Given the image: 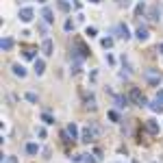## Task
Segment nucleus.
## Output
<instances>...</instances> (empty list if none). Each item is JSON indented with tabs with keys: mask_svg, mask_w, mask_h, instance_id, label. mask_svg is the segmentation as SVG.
Instances as JSON below:
<instances>
[{
	"mask_svg": "<svg viewBox=\"0 0 163 163\" xmlns=\"http://www.w3.org/2000/svg\"><path fill=\"white\" fill-rule=\"evenodd\" d=\"M78 72H81V63H74L72 65V74H78Z\"/></svg>",
	"mask_w": 163,
	"mask_h": 163,
	"instance_id": "nucleus-29",
	"label": "nucleus"
},
{
	"mask_svg": "<svg viewBox=\"0 0 163 163\" xmlns=\"http://www.w3.org/2000/svg\"><path fill=\"white\" fill-rule=\"evenodd\" d=\"M115 31H118V37H120V39H124V41L131 39V33H128V26H126V24H118V28H115Z\"/></svg>",
	"mask_w": 163,
	"mask_h": 163,
	"instance_id": "nucleus-8",
	"label": "nucleus"
},
{
	"mask_svg": "<svg viewBox=\"0 0 163 163\" xmlns=\"http://www.w3.org/2000/svg\"><path fill=\"white\" fill-rule=\"evenodd\" d=\"M52 50H55V46H52V39H48V37H46V39L41 41V52H44L46 57H50V55H52Z\"/></svg>",
	"mask_w": 163,
	"mask_h": 163,
	"instance_id": "nucleus-6",
	"label": "nucleus"
},
{
	"mask_svg": "<svg viewBox=\"0 0 163 163\" xmlns=\"http://www.w3.org/2000/svg\"><path fill=\"white\" fill-rule=\"evenodd\" d=\"M115 102H118V107H120V109H124V107H128L131 98H128V96H122V94H120V96H115Z\"/></svg>",
	"mask_w": 163,
	"mask_h": 163,
	"instance_id": "nucleus-12",
	"label": "nucleus"
},
{
	"mask_svg": "<svg viewBox=\"0 0 163 163\" xmlns=\"http://www.w3.org/2000/svg\"><path fill=\"white\" fill-rule=\"evenodd\" d=\"M57 5H59V9H61L63 13H67V11H70V2H67V0H59Z\"/></svg>",
	"mask_w": 163,
	"mask_h": 163,
	"instance_id": "nucleus-22",
	"label": "nucleus"
},
{
	"mask_svg": "<svg viewBox=\"0 0 163 163\" xmlns=\"http://www.w3.org/2000/svg\"><path fill=\"white\" fill-rule=\"evenodd\" d=\"M146 128H148V133L157 135V133H159V122H154V120H148V122H146Z\"/></svg>",
	"mask_w": 163,
	"mask_h": 163,
	"instance_id": "nucleus-13",
	"label": "nucleus"
},
{
	"mask_svg": "<svg viewBox=\"0 0 163 163\" xmlns=\"http://www.w3.org/2000/svg\"><path fill=\"white\" fill-rule=\"evenodd\" d=\"M37 2H46V0H37Z\"/></svg>",
	"mask_w": 163,
	"mask_h": 163,
	"instance_id": "nucleus-35",
	"label": "nucleus"
},
{
	"mask_svg": "<svg viewBox=\"0 0 163 163\" xmlns=\"http://www.w3.org/2000/svg\"><path fill=\"white\" fill-rule=\"evenodd\" d=\"M100 44H102V48H104V50H109V48H113V37H104Z\"/></svg>",
	"mask_w": 163,
	"mask_h": 163,
	"instance_id": "nucleus-19",
	"label": "nucleus"
},
{
	"mask_svg": "<svg viewBox=\"0 0 163 163\" xmlns=\"http://www.w3.org/2000/svg\"><path fill=\"white\" fill-rule=\"evenodd\" d=\"M150 109H152L154 113H161V111H163V102H159V100H154V102H150Z\"/></svg>",
	"mask_w": 163,
	"mask_h": 163,
	"instance_id": "nucleus-18",
	"label": "nucleus"
},
{
	"mask_svg": "<svg viewBox=\"0 0 163 163\" xmlns=\"http://www.w3.org/2000/svg\"><path fill=\"white\" fill-rule=\"evenodd\" d=\"M72 57L76 59V63H81L83 59L89 57V48H87L83 41H76V44H74V48H72Z\"/></svg>",
	"mask_w": 163,
	"mask_h": 163,
	"instance_id": "nucleus-2",
	"label": "nucleus"
},
{
	"mask_svg": "<svg viewBox=\"0 0 163 163\" xmlns=\"http://www.w3.org/2000/svg\"><path fill=\"white\" fill-rule=\"evenodd\" d=\"M98 133H100V128H98L96 124H89V126H85V128L81 131V142H85V144L94 142V139L98 137Z\"/></svg>",
	"mask_w": 163,
	"mask_h": 163,
	"instance_id": "nucleus-1",
	"label": "nucleus"
},
{
	"mask_svg": "<svg viewBox=\"0 0 163 163\" xmlns=\"http://www.w3.org/2000/svg\"><path fill=\"white\" fill-rule=\"evenodd\" d=\"M5 163H17V157H7Z\"/></svg>",
	"mask_w": 163,
	"mask_h": 163,
	"instance_id": "nucleus-31",
	"label": "nucleus"
},
{
	"mask_svg": "<svg viewBox=\"0 0 163 163\" xmlns=\"http://www.w3.org/2000/svg\"><path fill=\"white\" fill-rule=\"evenodd\" d=\"M11 70H13V74H15V76H20V78H24V76H26V70L22 67V65H17V63H15Z\"/></svg>",
	"mask_w": 163,
	"mask_h": 163,
	"instance_id": "nucleus-14",
	"label": "nucleus"
},
{
	"mask_svg": "<svg viewBox=\"0 0 163 163\" xmlns=\"http://www.w3.org/2000/svg\"><path fill=\"white\" fill-rule=\"evenodd\" d=\"M85 163H96V159L94 157H91V154H85V159H83Z\"/></svg>",
	"mask_w": 163,
	"mask_h": 163,
	"instance_id": "nucleus-30",
	"label": "nucleus"
},
{
	"mask_svg": "<svg viewBox=\"0 0 163 163\" xmlns=\"http://www.w3.org/2000/svg\"><path fill=\"white\" fill-rule=\"evenodd\" d=\"M159 50H161V52H163V44H161V46H159Z\"/></svg>",
	"mask_w": 163,
	"mask_h": 163,
	"instance_id": "nucleus-34",
	"label": "nucleus"
},
{
	"mask_svg": "<svg viewBox=\"0 0 163 163\" xmlns=\"http://www.w3.org/2000/svg\"><path fill=\"white\" fill-rule=\"evenodd\" d=\"M157 100H159V102H163V89H159V94H157Z\"/></svg>",
	"mask_w": 163,
	"mask_h": 163,
	"instance_id": "nucleus-33",
	"label": "nucleus"
},
{
	"mask_svg": "<svg viewBox=\"0 0 163 163\" xmlns=\"http://www.w3.org/2000/svg\"><path fill=\"white\" fill-rule=\"evenodd\" d=\"M63 28H65L67 33H70V31H74V22H72V20H65V24H63Z\"/></svg>",
	"mask_w": 163,
	"mask_h": 163,
	"instance_id": "nucleus-25",
	"label": "nucleus"
},
{
	"mask_svg": "<svg viewBox=\"0 0 163 163\" xmlns=\"http://www.w3.org/2000/svg\"><path fill=\"white\" fill-rule=\"evenodd\" d=\"M33 15H35V13H33L31 7H22V9H20V20L24 22V24H28V22L33 20Z\"/></svg>",
	"mask_w": 163,
	"mask_h": 163,
	"instance_id": "nucleus-5",
	"label": "nucleus"
},
{
	"mask_svg": "<svg viewBox=\"0 0 163 163\" xmlns=\"http://www.w3.org/2000/svg\"><path fill=\"white\" fill-rule=\"evenodd\" d=\"M148 15H150L152 22H159V20H161V11H159L157 7H150V13H148Z\"/></svg>",
	"mask_w": 163,
	"mask_h": 163,
	"instance_id": "nucleus-17",
	"label": "nucleus"
},
{
	"mask_svg": "<svg viewBox=\"0 0 163 163\" xmlns=\"http://www.w3.org/2000/svg\"><path fill=\"white\" fill-rule=\"evenodd\" d=\"M135 37H137L139 41H146V39H148V28L139 24V26H137V31H135Z\"/></svg>",
	"mask_w": 163,
	"mask_h": 163,
	"instance_id": "nucleus-9",
	"label": "nucleus"
},
{
	"mask_svg": "<svg viewBox=\"0 0 163 163\" xmlns=\"http://www.w3.org/2000/svg\"><path fill=\"white\" fill-rule=\"evenodd\" d=\"M41 122L50 126V124H55V118H52V115H48V113H41Z\"/></svg>",
	"mask_w": 163,
	"mask_h": 163,
	"instance_id": "nucleus-20",
	"label": "nucleus"
},
{
	"mask_svg": "<svg viewBox=\"0 0 163 163\" xmlns=\"http://www.w3.org/2000/svg\"><path fill=\"white\" fill-rule=\"evenodd\" d=\"M0 48H2V50H11L13 48V39L11 37H5L2 41H0Z\"/></svg>",
	"mask_w": 163,
	"mask_h": 163,
	"instance_id": "nucleus-15",
	"label": "nucleus"
},
{
	"mask_svg": "<svg viewBox=\"0 0 163 163\" xmlns=\"http://www.w3.org/2000/svg\"><path fill=\"white\" fill-rule=\"evenodd\" d=\"M35 52H37L35 48H28V50H24V57H26V59H33V61H35V59H37V55H35Z\"/></svg>",
	"mask_w": 163,
	"mask_h": 163,
	"instance_id": "nucleus-23",
	"label": "nucleus"
},
{
	"mask_svg": "<svg viewBox=\"0 0 163 163\" xmlns=\"http://www.w3.org/2000/svg\"><path fill=\"white\" fill-rule=\"evenodd\" d=\"M26 152H28V154H37V152H39V146H37V144H26Z\"/></svg>",
	"mask_w": 163,
	"mask_h": 163,
	"instance_id": "nucleus-21",
	"label": "nucleus"
},
{
	"mask_svg": "<svg viewBox=\"0 0 163 163\" xmlns=\"http://www.w3.org/2000/svg\"><path fill=\"white\" fill-rule=\"evenodd\" d=\"M118 5H120V7H128V5H131V0H118Z\"/></svg>",
	"mask_w": 163,
	"mask_h": 163,
	"instance_id": "nucleus-32",
	"label": "nucleus"
},
{
	"mask_svg": "<svg viewBox=\"0 0 163 163\" xmlns=\"http://www.w3.org/2000/svg\"><path fill=\"white\" fill-rule=\"evenodd\" d=\"M96 33H98V31H96L94 26H87V31H85V35H87V37H94Z\"/></svg>",
	"mask_w": 163,
	"mask_h": 163,
	"instance_id": "nucleus-27",
	"label": "nucleus"
},
{
	"mask_svg": "<svg viewBox=\"0 0 163 163\" xmlns=\"http://www.w3.org/2000/svg\"><path fill=\"white\" fill-rule=\"evenodd\" d=\"M107 115H109V120H111V122H120V113H118V111H109Z\"/></svg>",
	"mask_w": 163,
	"mask_h": 163,
	"instance_id": "nucleus-24",
	"label": "nucleus"
},
{
	"mask_svg": "<svg viewBox=\"0 0 163 163\" xmlns=\"http://www.w3.org/2000/svg\"><path fill=\"white\" fill-rule=\"evenodd\" d=\"M33 70H35V74H37V76H41V74L46 72V61H44V59H35Z\"/></svg>",
	"mask_w": 163,
	"mask_h": 163,
	"instance_id": "nucleus-7",
	"label": "nucleus"
},
{
	"mask_svg": "<svg viewBox=\"0 0 163 163\" xmlns=\"http://www.w3.org/2000/svg\"><path fill=\"white\" fill-rule=\"evenodd\" d=\"M24 98H26V100H28V102H33V104H35V102H37V94H33V91H28V94H26V96H24Z\"/></svg>",
	"mask_w": 163,
	"mask_h": 163,
	"instance_id": "nucleus-26",
	"label": "nucleus"
},
{
	"mask_svg": "<svg viewBox=\"0 0 163 163\" xmlns=\"http://www.w3.org/2000/svg\"><path fill=\"white\" fill-rule=\"evenodd\" d=\"M65 131H67V135H70V137H72V139H78V126H76L74 122H70Z\"/></svg>",
	"mask_w": 163,
	"mask_h": 163,
	"instance_id": "nucleus-11",
	"label": "nucleus"
},
{
	"mask_svg": "<svg viewBox=\"0 0 163 163\" xmlns=\"http://www.w3.org/2000/svg\"><path fill=\"white\" fill-rule=\"evenodd\" d=\"M161 72H159V70H148V72H146V81L152 85V87H157L159 83H161Z\"/></svg>",
	"mask_w": 163,
	"mask_h": 163,
	"instance_id": "nucleus-4",
	"label": "nucleus"
},
{
	"mask_svg": "<svg viewBox=\"0 0 163 163\" xmlns=\"http://www.w3.org/2000/svg\"><path fill=\"white\" fill-rule=\"evenodd\" d=\"M144 11H146V7H144V5H137V9H135V13H137V15H142Z\"/></svg>",
	"mask_w": 163,
	"mask_h": 163,
	"instance_id": "nucleus-28",
	"label": "nucleus"
},
{
	"mask_svg": "<svg viewBox=\"0 0 163 163\" xmlns=\"http://www.w3.org/2000/svg\"><path fill=\"white\" fill-rule=\"evenodd\" d=\"M128 98H131V102H135L137 107H146V104H148L146 96H144V94H142V91H139L137 87H133V89H131V94H128Z\"/></svg>",
	"mask_w": 163,
	"mask_h": 163,
	"instance_id": "nucleus-3",
	"label": "nucleus"
},
{
	"mask_svg": "<svg viewBox=\"0 0 163 163\" xmlns=\"http://www.w3.org/2000/svg\"><path fill=\"white\" fill-rule=\"evenodd\" d=\"M52 15H55V13H52V9H48V7L41 11V17H44L46 24H52V22H55V17H52Z\"/></svg>",
	"mask_w": 163,
	"mask_h": 163,
	"instance_id": "nucleus-10",
	"label": "nucleus"
},
{
	"mask_svg": "<svg viewBox=\"0 0 163 163\" xmlns=\"http://www.w3.org/2000/svg\"><path fill=\"white\" fill-rule=\"evenodd\" d=\"M85 107H87L89 111H96V98H94V96H87V98H85Z\"/></svg>",
	"mask_w": 163,
	"mask_h": 163,
	"instance_id": "nucleus-16",
	"label": "nucleus"
}]
</instances>
